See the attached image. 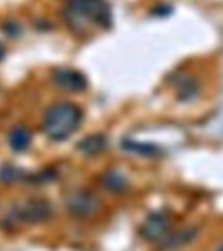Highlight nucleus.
Instances as JSON below:
<instances>
[{
    "label": "nucleus",
    "mask_w": 223,
    "mask_h": 251,
    "mask_svg": "<svg viewBox=\"0 0 223 251\" xmlns=\"http://www.w3.org/2000/svg\"><path fill=\"white\" fill-rule=\"evenodd\" d=\"M64 17L77 31H85L89 27L107 29L112 21L111 8L106 0H68Z\"/></svg>",
    "instance_id": "1"
},
{
    "label": "nucleus",
    "mask_w": 223,
    "mask_h": 251,
    "mask_svg": "<svg viewBox=\"0 0 223 251\" xmlns=\"http://www.w3.org/2000/svg\"><path fill=\"white\" fill-rule=\"evenodd\" d=\"M82 121V111L76 103L69 101L51 105L43 117V131L48 139L63 141L72 136Z\"/></svg>",
    "instance_id": "2"
},
{
    "label": "nucleus",
    "mask_w": 223,
    "mask_h": 251,
    "mask_svg": "<svg viewBox=\"0 0 223 251\" xmlns=\"http://www.w3.org/2000/svg\"><path fill=\"white\" fill-rule=\"evenodd\" d=\"M171 217L166 212H153L141 226V237L150 242H162L171 231Z\"/></svg>",
    "instance_id": "3"
},
{
    "label": "nucleus",
    "mask_w": 223,
    "mask_h": 251,
    "mask_svg": "<svg viewBox=\"0 0 223 251\" xmlns=\"http://www.w3.org/2000/svg\"><path fill=\"white\" fill-rule=\"evenodd\" d=\"M99 207V199L90 191H76L67 199L68 211L76 217H89Z\"/></svg>",
    "instance_id": "4"
},
{
    "label": "nucleus",
    "mask_w": 223,
    "mask_h": 251,
    "mask_svg": "<svg viewBox=\"0 0 223 251\" xmlns=\"http://www.w3.org/2000/svg\"><path fill=\"white\" fill-rule=\"evenodd\" d=\"M52 81L58 88L68 92H81L86 88L88 81L81 72L70 68H60L52 74Z\"/></svg>",
    "instance_id": "5"
},
{
    "label": "nucleus",
    "mask_w": 223,
    "mask_h": 251,
    "mask_svg": "<svg viewBox=\"0 0 223 251\" xmlns=\"http://www.w3.org/2000/svg\"><path fill=\"white\" fill-rule=\"evenodd\" d=\"M196 237H197V230L195 227H184L175 233H170L162 242H159V247L164 251H176L193 242Z\"/></svg>",
    "instance_id": "6"
},
{
    "label": "nucleus",
    "mask_w": 223,
    "mask_h": 251,
    "mask_svg": "<svg viewBox=\"0 0 223 251\" xmlns=\"http://www.w3.org/2000/svg\"><path fill=\"white\" fill-rule=\"evenodd\" d=\"M51 207L43 200H34L25 204L21 211V216L23 220L29 223H41L50 217Z\"/></svg>",
    "instance_id": "7"
},
{
    "label": "nucleus",
    "mask_w": 223,
    "mask_h": 251,
    "mask_svg": "<svg viewBox=\"0 0 223 251\" xmlns=\"http://www.w3.org/2000/svg\"><path fill=\"white\" fill-rule=\"evenodd\" d=\"M8 141H9V145H11V148L13 151H16V152H23L31 144V133L26 127L16 126L15 128L9 132Z\"/></svg>",
    "instance_id": "8"
},
{
    "label": "nucleus",
    "mask_w": 223,
    "mask_h": 251,
    "mask_svg": "<svg viewBox=\"0 0 223 251\" xmlns=\"http://www.w3.org/2000/svg\"><path fill=\"white\" fill-rule=\"evenodd\" d=\"M78 147L86 154H95V153H99L101 151L105 149L106 140L105 137L94 135V136H89L84 139Z\"/></svg>",
    "instance_id": "9"
},
{
    "label": "nucleus",
    "mask_w": 223,
    "mask_h": 251,
    "mask_svg": "<svg viewBox=\"0 0 223 251\" xmlns=\"http://www.w3.org/2000/svg\"><path fill=\"white\" fill-rule=\"evenodd\" d=\"M106 187L111 191H121L125 187V179L117 173H110L105 178Z\"/></svg>",
    "instance_id": "10"
},
{
    "label": "nucleus",
    "mask_w": 223,
    "mask_h": 251,
    "mask_svg": "<svg viewBox=\"0 0 223 251\" xmlns=\"http://www.w3.org/2000/svg\"><path fill=\"white\" fill-rule=\"evenodd\" d=\"M4 52H5V50H4L3 45H1V43H0V62H1V59H3Z\"/></svg>",
    "instance_id": "11"
},
{
    "label": "nucleus",
    "mask_w": 223,
    "mask_h": 251,
    "mask_svg": "<svg viewBox=\"0 0 223 251\" xmlns=\"http://www.w3.org/2000/svg\"><path fill=\"white\" fill-rule=\"evenodd\" d=\"M215 251H223V242L221 243V245H219V246L217 247V249H215Z\"/></svg>",
    "instance_id": "12"
}]
</instances>
